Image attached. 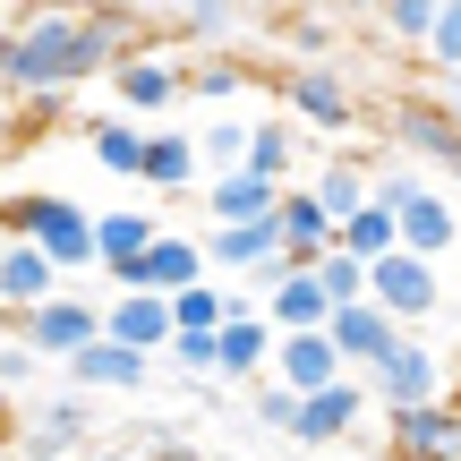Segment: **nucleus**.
Wrapping results in <instances>:
<instances>
[{
	"label": "nucleus",
	"mask_w": 461,
	"mask_h": 461,
	"mask_svg": "<svg viewBox=\"0 0 461 461\" xmlns=\"http://www.w3.org/2000/svg\"><path fill=\"white\" fill-rule=\"evenodd\" d=\"M154 26L120 0H34L17 26H0V95L9 103H68L77 86L112 77L129 51H146Z\"/></svg>",
	"instance_id": "1"
},
{
	"label": "nucleus",
	"mask_w": 461,
	"mask_h": 461,
	"mask_svg": "<svg viewBox=\"0 0 461 461\" xmlns=\"http://www.w3.org/2000/svg\"><path fill=\"white\" fill-rule=\"evenodd\" d=\"M445 384H453V367H445V350H428V333H402L393 350H384L376 367L359 376V393H367V411H419V402H445Z\"/></svg>",
	"instance_id": "2"
},
{
	"label": "nucleus",
	"mask_w": 461,
	"mask_h": 461,
	"mask_svg": "<svg viewBox=\"0 0 461 461\" xmlns=\"http://www.w3.org/2000/svg\"><path fill=\"white\" fill-rule=\"evenodd\" d=\"M282 120L291 129H316V137H350L359 129V86H350V68L333 60H308V68H282Z\"/></svg>",
	"instance_id": "3"
},
{
	"label": "nucleus",
	"mask_w": 461,
	"mask_h": 461,
	"mask_svg": "<svg viewBox=\"0 0 461 461\" xmlns=\"http://www.w3.org/2000/svg\"><path fill=\"white\" fill-rule=\"evenodd\" d=\"M384 137H393V154H402L411 171H445V180H461V120H453L436 95H393Z\"/></svg>",
	"instance_id": "4"
},
{
	"label": "nucleus",
	"mask_w": 461,
	"mask_h": 461,
	"mask_svg": "<svg viewBox=\"0 0 461 461\" xmlns=\"http://www.w3.org/2000/svg\"><path fill=\"white\" fill-rule=\"evenodd\" d=\"M95 333H103V299H86L77 282H68V291H51L43 308L17 316V350H26V359H77Z\"/></svg>",
	"instance_id": "5"
},
{
	"label": "nucleus",
	"mask_w": 461,
	"mask_h": 461,
	"mask_svg": "<svg viewBox=\"0 0 461 461\" xmlns=\"http://www.w3.org/2000/svg\"><path fill=\"white\" fill-rule=\"evenodd\" d=\"M86 445H95V402H86V393H51V402H34V411L17 419V436H9L17 461H77Z\"/></svg>",
	"instance_id": "6"
},
{
	"label": "nucleus",
	"mask_w": 461,
	"mask_h": 461,
	"mask_svg": "<svg viewBox=\"0 0 461 461\" xmlns=\"http://www.w3.org/2000/svg\"><path fill=\"white\" fill-rule=\"evenodd\" d=\"M436 299H445V274H436L428 257H402V248H393V257H376V265H367V308H384L402 333H419V325H428V316H436Z\"/></svg>",
	"instance_id": "7"
},
{
	"label": "nucleus",
	"mask_w": 461,
	"mask_h": 461,
	"mask_svg": "<svg viewBox=\"0 0 461 461\" xmlns=\"http://www.w3.org/2000/svg\"><path fill=\"white\" fill-rule=\"evenodd\" d=\"M180 77H188V60H171V51H129V60L112 68V95H120V120H137V129H154V120L180 103Z\"/></svg>",
	"instance_id": "8"
},
{
	"label": "nucleus",
	"mask_w": 461,
	"mask_h": 461,
	"mask_svg": "<svg viewBox=\"0 0 461 461\" xmlns=\"http://www.w3.org/2000/svg\"><path fill=\"white\" fill-rule=\"evenodd\" d=\"M188 282H205V248H197V230H154L146 240V257L129 265V274L112 282V291H146V299H171V291H188Z\"/></svg>",
	"instance_id": "9"
},
{
	"label": "nucleus",
	"mask_w": 461,
	"mask_h": 461,
	"mask_svg": "<svg viewBox=\"0 0 461 461\" xmlns=\"http://www.w3.org/2000/svg\"><path fill=\"white\" fill-rule=\"evenodd\" d=\"M384 461H461V419H453V402L384 411Z\"/></svg>",
	"instance_id": "10"
},
{
	"label": "nucleus",
	"mask_w": 461,
	"mask_h": 461,
	"mask_svg": "<svg viewBox=\"0 0 461 461\" xmlns=\"http://www.w3.org/2000/svg\"><path fill=\"white\" fill-rule=\"evenodd\" d=\"M265 367H274V325L257 316V299H240L214 325V376L222 384H265Z\"/></svg>",
	"instance_id": "11"
},
{
	"label": "nucleus",
	"mask_w": 461,
	"mask_h": 461,
	"mask_svg": "<svg viewBox=\"0 0 461 461\" xmlns=\"http://www.w3.org/2000/svg\"><path fill=\"white\" fill-rule=\"evenodd\" d=\"M359 419H376V411H367L359 376H342V384H325V393H308V402L291 411V445H350Z\"/></svg>",
	"instance_id": "12"
},
{
	"label": "nucleus",
	"mask_w": 461,
	"mask_h": 461,
	"mask_svg": "<svg viewBox=\"0 0 461 461\" xmlns=\"http://www.w3.org/2000/svg\"><path fill=\"white\" fill-rule=\"evenodd\" d=\"M197 248H205V274H248V282H265V274L282 265L274 214H265V222H230V230H197Z\"/></svg>",
	"instance_id": "13"
},
{
	"label": "nucleus",
	"mask_w": 461,
	"mask_h": 461,
	"mask_svg": "<svg viewBox=\"0 0 461 461\" xmlns=\"http://www.w3.org/2000/svg\"><path fill=\"white\" fill-rule=\"evenodd\" d=\"M325 342H333V359H342V376H367V367L402 342V325L359 299V308H333V316H325Z\"/></svg>",
	"instance_id": "14"
},
{
	"label": "nucleus",
	"mask_w": 461,
	"mask_h": 461,
	"mask_svg": "<svg viewBox=\"0 0 461 461\" xmlns=\"http://www.w3.org/2000/svg\"><path fill=\"white\" fill-rule=\"evenodd\" d=\"M453 240H461V214H453L445 197H436L428 180H419L411 197H402V214H393V248H402V257H428V265H445V248H453Z\"/></svg>",
	"instance_id": "15"
},
{
	"label": "nucleus",
	"mask_w": 461,
	"mask_h": 461,
	"mask_svg": "<svg viewBox=\"0 0 461 461\" xmlns=\"http://www.w3.org/2000/svg\"><path fill=\"white\" fill-rule=\"evenodd\" d=\"M146 384H154V359H137V350L103 342V333L77 350V359H68V393H86V402H95V393H146Z\"/></svg>",
	"instance_id": "16"
},
{
	"label": "nucleus",
	"mask_w": 461,
	"mask_h": 461,
	"mask_svg": "<svg viewBox=\"0 0 461 461\" xmlns=\"http://www.w3.org/2000/svg\"><path fill=\"white\" fill-rule=\"evenodd\" d=\"M274 230H282V274H308V265H316V257L333 248V222L316 214V197H308L299 180H291V188L274 197Z\"/></svg>",
	"instance_id": "17"
},
{
	"label": "nucleus",
	"mask_w": 461,
	"mask_h": 461,
	"mask_svg": "<svg viewBox=\"0 0 461 461\" xmlns=\"http://www.w3.org/2000/svg\"><path fill=\"white\" fill-rule=\"evenodd\" d=\"M274 384H282L291 402H308V393H325V384H342L333 342H325V333H282V342H274Z\"/></svg>",
	"instance_id": "18"
},
{
	"label": "nucleus",
	"mask_w": 461,
	"mask_h": 461,
	"mask_svg": "<svg viewBox=\"0 0 461 461\" xmlns=\"http://www.w3.org/2000/svg\"><path fill=\"white\" fill-rule=\"evenodd\" d=\"M257 316L274 325V342H282V333H325L333 308L316 299L308 274H282V265H274V274H265V291H257Z\"/></svg>",
	"instance_id": "19"
},
{
	"label": "nucleus",
	"mask_w": 461,
	"mask_h": 461,
	"mask_svg": "<svg viewBox=\"0 0 461 461\" xmlns=\"http://www.w3.org/2000/svg\"><path fill=\"white\" fill-rule=\"evenodd\" d=\"M103 342H120V350H137V359H154V350L171 342L163 299H146V291H112V299H103Z\"/></svg>",
	"instance_id": "20"
},
{
	"label": "nucleus",
	"mask_w": 461,
	"mask_h": 461,
	"mask_svg": "<svg viewBox=\"0 0 461 461\" xmlns=\"http://www.w3.org/2000/svg\"><path fill=\"white\" fill-rule=\"evenodd\" d=\"M51 291H68V282L51 274V265L34 257L26 240H0V308H9V316H26V308H43Z\"/></svg>",
	"instance_id": "21"
},
{
	"label": "nucleus",
	"mask_w": 461,
	"mask_h": 461,
	"mask_svg": "<svg viewBox=\"0 0 461 461\" xmlns=\"http://www.w3.org/2000/svg\"><path fill=\"white\" fill-rule=\"evenodd\" d=\"M291 163H299V129L291 120H248V146H240V171L248 180H265V188H291Z\"/></svg>",
	"instance_id": "22"
},
{
	"label": "nucleus",
	"mask_w": 461,
	"mask_h": 461,
	"mask_svg": "<svg viewBox=\"0 0 461 461\" xmlns=\"http://www.w3.org/2000/svg\"><path fill=\"white\" fill-rule=\"evenodd\" d=\"M137 180H146L154 197H188V188L205 180V171H197V146H188L180 129H146V163H137Z\"/></svg>",
	"instance_id": "23"
},
{
	"label": "nucleus",
	"mask_w": 461,
	"mask_h": 461,
	"mask_svg": "<svg viewBox=\"0 0 461 461\" xmlns=\"http://www.w3.org/2000/svg\"><path fill=\"white\" fill-rule=\"evenodd\" d=\"M308 197H316V214H325L333 230H342L350 214H359V205H367V163H359V146L325 154V171L308 180Z\"/></svg>",
	"instance_id": "24"
},
{
	"label": "nucleus",
	"mask_w": 461,
	"mask_h": 461,
	"mask_svg": "<svg viewBox=\"0 0 461 461\" xmlns=\"http://www.w3.org/2000/svg\"><path fill=\"white\" fill-rule=\"evenodd\" d=\"M163 230V214H95V274L120 282L137 257H146V240Z\"/></svg>",
	"instance_id": "25"
},
{
	"label": "nucleus",
	"mask_w": 461,
	"mask_h": 461,
	"mask_svg": "<svg viewBox=\"0 0 461 461\" xmlns=\"http://www.w3.org/2000/svg\"><path fill=\"white\" fill-rule=\"evenodd\" d=\"M197 188H205V214H214V230H230V222H265V214H274V197H282V188L248 180V171H214V180H197Z\"/></svg>",
	"instance_id": "26"
},
{
	"label": "nucleus",
	"mask_w": 461,
	"mask_h": 461,
	"mask_svg": "<svg viewBox=\"0 0 461 461\" xmlns=\"http://www.w3.org/2000/svg\"><path fill=\"white\" fill-rule=\"evenodd\" d=\"M230 308H240V291H222L214 274H205V282H188V291H171V299H163L171 333H214V325H222Z\"/></svg>",
	"instance_id": "27"
},
{
	"label": "nucleus",
	"mask_w": 461,
	"mask_h": 461,
	"mask_svg": "<svg viewBox=\"0 0 461 461\" xmlns=\"http://www.w3.org/2000/svg\"><path fill=\"white\" fill-rule=\"evenodd\" d=\"M86 146H95V163L112 171V180H137V163H146V129H137V120H95V129H86Z\"/></svg>",
	"instance_id": "28"
},
{
	"label": "nucleus",
	"mask_w": 461,
	"mask_h": 461,
	"mask_svg": "<svg viewBox=\"0 0 461 461\" xmlns=\"http://www.w3.org/2000/svg\"><path fill=\"white\" fill-rule=\"evenodd\" d=\"M308 282H316V299H325V308H359V299H367V265L342 257V248H325V257L308 265Z\"/></svg>",
	"instance_id": "29"
},
{
	"label": "nucleus",
	"mask_w": 461,
	"mask_h": 461,
	"mask_svg": "<svg viewBox=\"0 0 461 461\" xmlns=\"http://www.w3.org/2000/svg\"><path fill=\"white\" fill-rule=\"evenodd\" d=\"M240 86H248V60H240V51H205V60H188L180 95H197V103H230Z\"/></svg>",
	"instance_id": "30"
},
{
	"label": "nucleus",
	"mask_w": 461,
	"mask_h": 461,
	"mask_svg": "<svg viewBox=\"0 0 461 461\" xmlns=\"http://www.w3.org/2000/svg\"><path fill=\"white\" fill-rule=\"evenodd\" d=\"M333 248L342 257H359V265H376V257H393V214H376V205H359L342 230H333Z\"/></svg>",
	"instance_id": "31"
},
{
	"label": "nucleus",
	"mask_w": 461,
	"mask_h": 461,
	"mask_svg": "<svg viewBox=\"0 0 461 461\" xmlns=\"http://www.w3.org/2000/svg\"><path fill=\"white\" fill-rule=\"evenodd\" d=\"M240 17H248V0H180V34H197L205 51L230 43V34H240Z\"/></svg>",
	"instance_id": "32"
},
{
	"label": "nucleus",
	"mask_w": 461,
	"mask_h": 461,
	"mask_svg": "<svg viewBox=\"0 0 461 461\" xmlns=\"http://www.w3.org/2000/svg\"><path fill=\"white\" fill-rule=\"evenodd\" d=\"M359 9H376V26L393 34V43H428V26H436V9H445V0H359Z\"/></svg>",
	"instance_id": "33"
},
{
	"label": "nucleus",
	"mask_w": 461,
	"mask_h": 461,
	"mask_svg": "<svg viewBox=\"0 0 461 461\" xmlns=\"http://www.w3.org/2000/svg\"><path fill=\"white\" fill-rule=\"evenodd\" d=\"M197 146V171L214 180V171H240V146H248V120H230V112H214V129L205 137H188Z\"/></svg>",
	"instance_id": "34"
},
{
	"label": "nucleus",
	"mask_w": 461,
	"mask_h": 461,
	"mask_svg": "<svg viewBox=\"0 0 461 461\" xmlns=\"http://www.w3.org/2000/svg\"><path fill=\"white\" fill-rule=\"evenodd\" d=\"M419 60H428L436 77H453V68H461V0H445V9H436V26H428V43H419Z\"/></svg>",
	"instance_id": "35"
},
{
	"label": "nucleus",
	"mask_w": 461,
	"mask_h": 461,
	"mask_svg": "<svg viewBox=\"0 0 461 461\" xmlns=\"http://www.w3.org/2000/svg\"><path fill=\"white\" fill-rule=\"evenodd\" d=\"M325 43H333V17H291V26H282V51H291V68H308Z\"/></svg>",
	"instance_id": "36"
},
{
	"label": "nucleus",
	"mask_w": 461,
	"mask_h": 461,
	"mask_svg": "<svg viewBox=\"0 0 461 461\" xmlns=\"http://www.w3.org/2000/svg\"><path fill=\"white\" fill-rule=\"evenodd\" d=\"M163 359H171V367H188V376H214V333H171Z\"/></svg>",
	"instance_id": "37"
},
{
	"label": "nucleus",
	"mask_w": 461,
	"mask_h": 461,
	"mask_svg": "<svg viewBox=\"0 0 461 461\" xmlns=\"http://www.w3.org/2000/svg\"><path fill=\"white\" fill-rule=\"evenodd\" d=\"M291 411H299V402L282 393L274 376H265V384H257V428H274V436H291Z\"/></svg>",
	"instance_id": "38"
},
{
	"label": "nucleus",
	"mask_w": 461,
	"mask_h": 461,
	"mask_svg": "<svg viewBox=\"0 0 461 461\" xmlns=\"http://www.w3.org/2000/svg\"><path fill=\"white\" fill-rule=\"evenodd\" d=\"M34 376V359H26V350H0V384H26Z\"/></svg>",
	"instance_id": "39"
},
{
	"label": "nucleus",
	"mask_w": 461,
	"mask_h": 461,
	"mask_svg": "<svg viewBox=\"0 0 461 461\" xmlns=\"http://www.w3.org/2000/svg\"><path fill=\"white\" fill-rule=\"evenodd\" d=\"M436 103H445V112L461 120V68H453V77H445V86H436Z\"/></svg>",
	"instance_id": "40"
},
{
	"label": "nucleus",
	"mask_w": 461,
	"mask_h": 461,
	"mask_svg": "<svg viewBox=\"0 0 461 461\" xmlns=\"http://www.w3.org/2000/svg\"><path fill=\"white\" fill-rule=\"evenodd\" d=\"M146 461H197V453H188V445H154Z\"/></svg>",
	"instance_id": "41"
},
{
	"label": "nucleus",
	"mask_w": 461,
	"mask_h": 461,
	"mask_svg": "<svg viewBox=\"0 0 461 461\" xmlns=\"http://www.w3.org/2000/svg\"><path fill=\"white\" fill-rule=\"evenodd\" d=\"M445 402H453V419H461V393H445Z\"/></svg>",
	"instance_id": "42"
},
{
	"label": "nucleus",
	"mask_w": 461,
	"mask_h": 461,
	"mask_svg": "<svg viewBox=\"0 0 461 461\" xmlns=\"http://www.w3.org/2000/svg\"><path fill=\"white\" fill-rule=\"evenodd\" d=\"M0 120H9V95H0Z\"/></svg>",
	"instance_id": "43"
}]
</instances>
